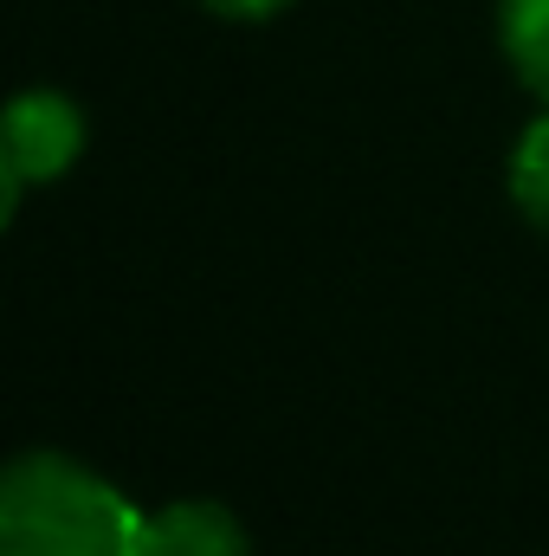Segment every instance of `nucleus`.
<instances>
[{"label":"nucleus","mask_w":549,"mask_h":556,"mask_svg":"<svg viewBox=\"0 0 549 556\" xmlns=\"http://www.w3.org/2000/svg\"><path fill=\"white\" fill-rule=\"evenodd\" d=\"M130 556H253L246 531L220 505H168L137 525Z\"/></svg>","instance_id":"obj_3"},{"label":"nucleus","mask_w":549,"mask_h":556,"mask_svg":"<svg viewBox=\"0 0 549 556\" xmlns=\"http://www.w3.org/2000/svg\"><path fill=\"white\" fill-rule=\"evenodd\" d=\"M214 13H233V20H259V13H272V7H284V0H207Z\"/></svg>","instance_id":"obj_6"},{"label":"nucleus","mask_w":549,"mask_h":556,"mask_svg":"<svg viewBox=\"0 0 549 556\" xmlns=\"http://www.w3.org/2000/svg\"><path fill=\"white\" fill-rule=\"evenodd\" d=\"M137 511L98 472L26 453L0 479V556H130Z\"/></svg>","instance_id":"obj_1"},{"label":"nucleus","mask_w":549,"mask_h":556,"mask_svg":"<svg viewBox=\"0 0 549 556\" xmlns=\"http://www.w3.org/2000/svg\"><path fill=\"white\" fill-rule=\"evenodd\" d=\"M85 149V117L59 98V91H26L7 111V175H0V214L20 207L26 181H52L72 168V155Z\"/></svg>","instance_id":"obj_2"},{"label":"nucleus","mask_w":549,"mask_h":556,"mask_svg":"<svg viewBox=\"0 0 549 556\" xmlns=\"http://www.w3.org/2000/svg\"><path fill=\"white\" fill-rule=\"evenodd\" d=\"M511 194L537 227H549V111L524 130L518 155H511Z\"/></svg>","instance_id":"obj_5"},{"label":"nucleus","mask_w":549,"mask_h":556,"mask_svg":"<svg viewBox=\"0 0 549 556\" xmlns=\"http://www.w3.org/2000/svg\"><path fill=\"white\" fill-rule=\"evenodd\" d=\"M498 39L518 78L549 104V0H498Z\"/></svg>","instance_id":"obj_4"}]
</instances>
